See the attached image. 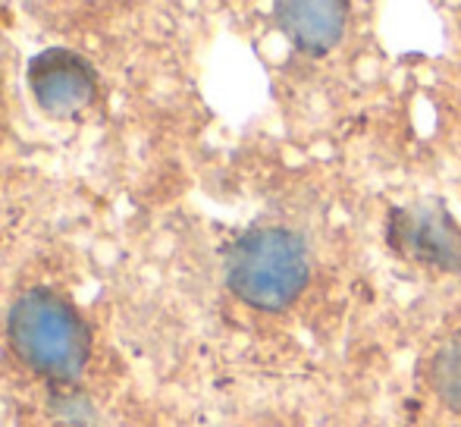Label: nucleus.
Segmentation results:
<instances>
[{
  "mask_svg": "<svg viewBox=\"0 0 461 427\" xmlns=\"http://www.w3.org/2000/svg\"><path fill=\"white\" fill-rule=\"evenodd\" d=\"M308 277V245L285 226H255L226 251V286L258 312H285L295 305Z\"/></svg>",
  "mask_w": 461,
  "mask_h": 427,
  "instance_id": "obj_1",
  "label": "nucleus"
},
{
  "mask_svg": "<svg viewBox=\"0 0 461 427\" xmlns=\"http://www.w3.org/2000/svg\"><path fill=\"white\" fill-rule=\"evenodd\" d=\"M10 342L16 355L50 380H73L88 361V327L69 302L48 289L19 295L10 308Z\"/></svg>",
  "mask_w": 461,
  "mask_h": 427,
  "instance_id": "obj_2",
  "label": "nucleus"
},
{
  "mask_svg": "<svg viewBox=\"0 0 461 427\" xmlns=\"http://www.w3.org/2000/svg\"><path fill=\"white\" fill-rule=\"evenodd\" d=\"M352 0H274V23L302 54L323 57L346 38Z\"/></svg>",
  "mask_w": 461,
  "mask_h": 427,
  "instance_id": "obj_5",
  "label": "nucleus"
},
{
  "mask_svg": "<svg viewBox=\"0 0 461 427\" xmlns=\"http://www.w3.org/2000/svg\"><path fill=\"white\" fill-rule=\"evenodd\" d=\"M424 380L439 403L449 405L452 412H461V340L446 342L430 355Z\"/></svg>",
  "mask_w": 461,
  "mask_h": 427,
  "instance_id": "obj_6",
  "label": "nucleus"
},
{
  "mask_svg": "<svg viewBox=\"0 0 461 427\" xmlns=\"http://www.w3.org/2000/svg\"><path fill=\"white\" fill-rule=\"evenodd\" d=\"M383 236L405 261L443 274H461V223L446 204H399L386 214Z\"/></svg>",
  "mask_w": 461,
  "mask_h": 427,
  "instance_id": "obj_3",
  "label": "nucleus"
},
{
  "mask_svg": "<svg viewBox=\"0 0 461 427\" xmlns=\"http://www.w3.org/2000/svg\"><path fill=\"white\" fill-rule=\"evenodd\" d=\"M29 88L44 114L76 116L95 101V69L69 50H44L29 63Z\"/></svg>",
  "mask_w": 461,
  "mask_h": 427,
  "instance_id": "obj_4",
  "label": "nucleus"
}]
</instances>
